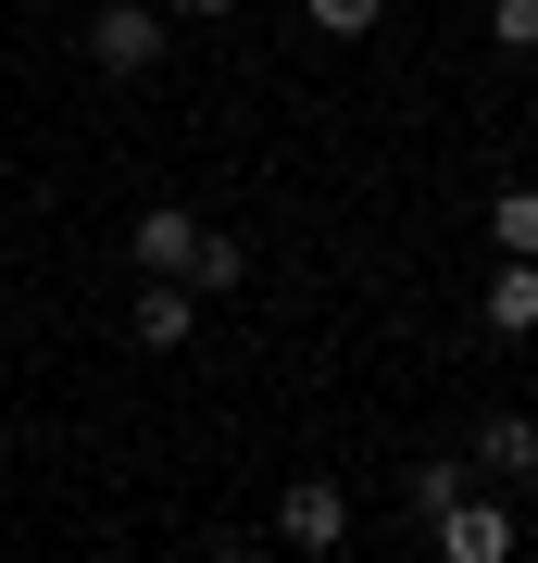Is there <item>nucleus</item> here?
<instances>
[{
  "mask_svg": "<svg viewBox=\"0 0 538 563\" xmlns=\"http://www.w3.org/2000/svg\"><path fill=\"white\" fill-rule=\"evenodd\" d=\"M163 51H176L163 0H100V13H88V63H100V76H151Z\"/></svg>",
  "mask_w": 538,
  "mask_h": 563,
  "instance_id": "f257e3e1",
  "label": "nucleus"
},
{
  "mask_svg": "<svg viewBox=\"0 0 538 563\" xmlns=\"http://www.w3.org/2000/svg\"><path fill=\"white\" fill-rule=\"evenodd\" d=\"M426 539H439V563H514V501L501 488H463L451 514H426Z\"/></svg>",
  "mask_w": 538,
  "mask_h": 563,
  "instance_id": "f03ea898",
  "label": "nucleus"
},
{
  "mask_svg": "<svg viewBox=\"0 0 538 563\" xmlns=\"http://www.w3.org/2000/svg\"><path fill=\"white\" fill-rule=\"evenodd\" d=\"M276 539L288 551H351V488L339 476H288L276 488Z\"/></svg>",
  "mask_w": 538,
  "mask_h": 563,
  "instance_id": "7ed1b4c3",
  "label": "nucleus"
},
{
  "mask_svg": "<svg viewBox=\"0 0 538 563\" xmlns=\"http://www.w3.org/2000/svg\"><path fill=\"white\" fill-rule=\"evenodd\" d=\"M125 251H139V276L188 288V263H200V213H188V201H151V213H139V239H125Z\"/></svg>",
  "mask_w": 538,
  "mask_h": 563,
  "instance_id": "20e7f679",
  "label": "nucleus"
},
{
  "mask_svg": "<svg viewBox=\"0 0 538 563\" xmlns=\"http://www.w3.org/2000/svg\"><path fill=\"white\" fill-rule=\"evenodd\" d=\"M476 325H488V339H538V263H488Z\"/></svg>",
  "mask_w": 538,
  "mask_h": 563,
  "instance_id": "39448f33",
  "label": "nucleus"
},
{
  "mask_svg": "<svg viewBox=\"0 0 538 563\" xmlns=\"http://www.w3.org/2000/svg\"><path fill=\"white\" fill-rule=\"evenodd\" d=\"M476 476H538V413H476Z\"/></svg>",
  "mask_w": 538,
  "mask_h": 563,
  "instance_id": "423d86ee",
  "label": "nucleus"
},
{
  "mask_svg": "<svg viewBox=\"0 0 538 563\" xmlns=\"http://www.w3.org/2000/svg\"><path fill=\"white\" fill-rule=\"evenodd\" d=\"M139 351H188V325H200V288H163V276H139Z\"/></svg>",
  "mask_w": 538,
  "mask_h": 563,
  "instance_id": "0eeeda50",
  "label": "nucleus"
},
{
  "mask_svg": "<svg viewBox=\"0 0 538 563\" xmlns=\"http://www.w3.org/2000/svg\"><path fill=\"white\" fill-rule=\"evenodd\" d=\"M488 239H501V263H538V188H501V201H488Z\"/></svg>",
  "mask_w": 538,
  "mask_h": 563,
  "instance_id": "6e6552de",
  "label": "nucleus"
},
{
  "mask_svg": "<svg viewBox=\"0 0 538 563\" xmlns=\"http://www.w3.org/2000/svg\"><path fill=\"white\" fill-rule=\"evenodd\" d=\"M239 276H251V251L226 239V225H200V263H188V288H200V301H213V288H239Z\"/></svg>",
  "mask_w": 538,
  "mask_h": 563,
  "instance_id": "1a4fd4ad",
  "label": "nucleus"
},
{
  "mask_svg": "<svg viewBox=\"0 0 538 563\" xmlns=\"http://www.w3.org/2000/svg\"><path fill=\"white\" fill-rule=\"evenodd\" d=\"M463 488H476V463H451V451H426V463H414V514H451Z\"/></svg>",
  "mask_w": 538,
  "mask_h": 563,
  "instance_id": "9d476101",
  "label": "nucleus"
},
{
  "mask_svg": "<svg viewBox=\"0 0 538 563\" xmlns=\"http://www.w3.org/2000/svg\"><path fill=\"white\" fill-rule=\"evenodd\" d=\"M300 13H314V38H363V25L388 13V0H300Z\"/></svg>",
  "mask_w": 538,
  "mask_h": 563,
  "instance_id": "9b49d317",
  "label": "nucleus"
},
{
  "mask_svg": "<svg viewBox=\"0 0 538 563\" xmlns=\"http://www.w3.org/2000/svg\"><path fill=\"white\" fill-rule=\"evenodd\" d=\"M488 38L526 63V51H538V0H488Z\"/></svg>",
  "mask_w": 538,
  "mask_h": 563,
  "instance_id": "f8f14e48",
  "label": "nucleus"
},
{
  "mask_svg": "<svg viewBox=\"0 0 538 563\" xmlns=\"http://www.w3.org/2000/svg\"><path fill=\"white\" fill-rule=\"evenodd\" d=\"M213 13H239V0H163V25H213Z\"/></svg>",
  "mask_w": 538,
  "mask_h": 563,
  "instance_id": "ddd939ff",
  "label": "nucleus"
},
{
  "mask_svg": "<svg viewBox=\"0 0 538 563\" xmlns=\"http://www.w3.org/2000/svg\"><path fill=\"white\" fill-rule=\"evenodd\" d=\"M213 563H263V551H251V539H226V551H213Z\"/></svg>",
  "mask_w": 538,
  "mask_h": 563,
  "instance_id": "4468645a",
  "label": "nucleus"
}]
</instances>
